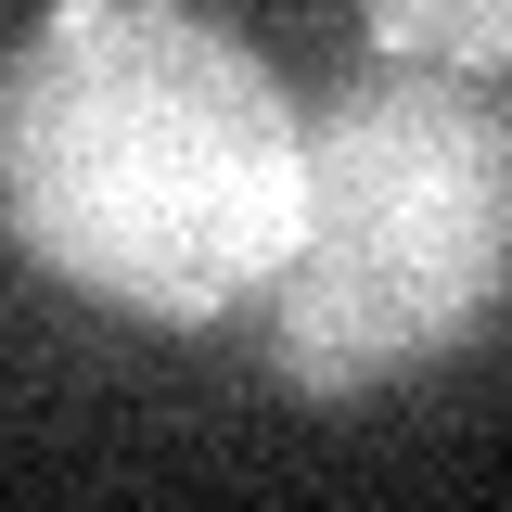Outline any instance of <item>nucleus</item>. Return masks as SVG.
Listing matches in <instances>:
<instances>
[{
  "label": "nucleus",
  "instance_id": "nucleus-4",
  "mask_svg": "<svg viewBox=\"0 0 512 512\" xmlns=\"http://www.w3.org/2000/svg\"><path fill=\"white\" fill-rule=\"evenodd\" d=\"M500 116H512V103H500Z\"/></svg>",
  "mask_w": 512,
  "mask_h": 512
},
{
  "label": "nucleus",
  "instance_id": "nucleus-1",
  "mask_svg": "<svg viewBox=\"0 0 512 512\" xmlns=\"http://www.w3.org/2000/svg\"><path fill=\"white\" fill-rule=\"evenodd\" d=\"M0 218L90 308H256L308 218V116L205 0H52L0 77Z\"/></svg>",
  "mask_w": 512,
  "mask_h": 512
},
{
  "label": "nucleus",
  "instance_id": "nucleus-3",
  "mask_svg": "<svg viewBox=\"0 0 512 512\" xmlns=\"http://www.w3.org/2000/svg\"><path fill=\"white\" fill-rule=\"evenodd\" d=\"M384 64H448V77H512V0H359Z\"/></svg>",
  "mask_w": 512,
  "mask_h": 512
},
{
  "label": "nucleus",
  "instance_id": "nucleus-2",
  "mask_svg": "<svg viewBox=\"0 0 512 512\" xmlns=\"http://www.w3.org/2000/svg\"><path fill=\"white\" fill-rule=\"evenodd\" d=\"M269 308L295 397H372L461 359L512 308V116L487 77L372 64L308 103V218Z\"/></svg>",
  "mask_w": 512,
  "mask_h": 512
}]
</instances>
